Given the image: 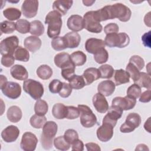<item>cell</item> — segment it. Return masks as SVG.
I'll return each instance as SVG.
<instances>
[{
  "mask_svg": "<svg viewBox=\"0 0 151 151\" xmlns=\"http://www.w3.org/2000/svg\"><path fill=\"white\" fill-rule=\"evenodd\" d=\"M106 20L118 18L122 22L128 21L132 15L129 8L122 3L106 5L102 8Z\"/></svg>",
  "mask_w": 151,
  "mask_h": 151,
  "instance_id": "6da1fadb",
  "label": "cell"
},
{
  "mask_svg": "<svg viewBox=\"0 0 151 151\" xmlns=\"http://www.w3.org/2000/svg\"><path fill=\"white\" fill-rule=\"evenodd\" d=\"M61 15L55 11L48 12L45 19V23L48 25L47 35L49 38H54L60 34L62 27Z\"/></svg>",
  "mask_w": 151,
  "mask_h": 151,
  "instance_id": "7a4b0ae2",
  "label": "cell"
},
{
  "mask_svg": "<svg viewBox=\"0 0 151 151\" xmlns=\"http://www.w3.org/2000/svg\"><path fill=\"white\" fill-rule=\"evenodd\" d=\"M58 126L54 121L47 122L42 127L41 135V142L42 147L45 150L52 148L53 139L57 134Z\"/></svg>",
  "mask_w": 151,
  "mask_h": 151,
  "instance_id": "3957f363",
  "label": "cell"
},
{
  "mask_svg": "<svg viewBox=\"0 0 151 151\" xmlns=\"http://www.w3.org/2000/svg\"><path fill=\"white\" fill-rule=\"evenodd\" d=\"M104 41L109 47L124 48L129 44L130 38L125 32L110 34L106 35Z\"/></svg>",
  "mask_w": 151,
  "mask_h": 151,
  "instance_id": "277c9868",
  "label": "cell"
},
{
  "mask_svg": "<svg viewBox=\"0 0 151 151\" xmlns=\"http://www.w3.org/2000/svg\"><path fill=\"white\" fill-rule=\"evenodd\" d=\"M23 89L33 99L38 100L44 94L43 85L39 81L32 79H27L23 83Z\"/></svg>",
  "mask_w": 151,
  "mask_h": 151,
  "instance_id": "5b68a950",
  "label": "cell"
},
{
  "mask_svg": "<svg viewBox=\"0 0 151 151\" xmlns=\"http://www.w3.org/2000/svg\"><path fill=\"white\" fill-rule=\"evenodd\" d=\"M77 107L80 110V121L83 127L86 128L92 127L97 123V117L88 106L79 104Z\"/></svg>",
  "mask_w": 151,
  "mask_h": 151,
  "instance_id": "8992f818",
  "label": "cell"
},
{
  "mask_svg": "<svg viewBox=\"0 0 151 151\" xmlns=\"http://www.w3.org/2000/svg\"><path fill=\"white\" fill-rule=\"evenodd\" d=\"M84 28L93 33H100L102 31L103 27L97 18L95 11L87 12L83 17Z\"/></svg>",
  "mask_w": 151,
  "mask_h": 151,
  "instance_id": "52a82bcc",
  "label": "cell"
},
{
  "mask_svg": "<svg viewBox=\"0 0 151 151\" xmlns=\"http://www.w3.org/2000/svg\"><path fill=\"white\" fill-rule=\"evenodd\" d=\"M141 122V117L139 114L136 113H129L126 117L125 122L121 125L120 130L124 133H130L140 126Z\"/></svg>",
  "mask_w": 151,
  "mask_h": 151,
  "instance_id": "ba28073f",
  "label": "cell"
},
{
  "mask_svg": "<svg viewBox=\"0 0 151 151\" xmlns=\"http://www.w3.org/2000/svg\"><path fill=\"white\" fill-rule=\"evenodd\" d=\"M19 39L16 35L8 37L1 41L0 52L2 55L6 54L13 55L15 50L18 47Z\"/></svg>",
  "mask_w": 151,
  "mask_h": 151,
  "instance_id": "9c48e42d",
  "label": "cell"
},
{
  "mask_svg": "<svg viewBox=\"0 0 151 151\" xmlns=\"http://www.w3.org/2000/svg\"><path fill=\"white\" fill-rule=\"evenodd\" d=\"M2 93L11 99L18 98L21 94V87L20 85L15 82L6 81L0 86Z\"/></svg>",
  "mask_w": 151,
  "mask_h": 151,
  "instance_id": "30bf717a",
  "label": "cell"
},
{
  "mask_svg": "<svg viewBox=\"0 0 151 151\" xmlns=\"http://www.w3.org/2000/svg\"><path fill=\"white\" fill-rule=\"evenodd\" d=\"M37 143L38 139L36 136L31 132H27L22 136L20 146L24 151H34L36 148Z\"/></svg>",
  "mask_w": 151,
  "mask_h": 151,
  "instance_id": "8fae6325",
  "label": "cell"
},
{
  "mask_svg": "<svg viewBox=\"0 0 151 151\" xmlns=\"http://www.w3.org/2000/svg\"><path fill=\"white\" fill-rule=\"evenodd\" d=\"M107 111L108 113L104 117L102 123H109L114 127L117 120L121 118L123 110L117 106L111 105Z\"/></svg>",
  "mask_w": 151,
  "mask_h": 151,
  "instance_id": "7c38bea8",
  "label": "cell"
},
{
  "mask_svg": "<svg viewBox=\"0 0 151 151\" xmlns=\"http://www.w3.org/2000/svg\"><path fill=\"white\" fill-rule=\"evenodd\" d=\"M38 9V1L25 0L21 6V11L24 16L31 18L36 16Z\"/></svg>",
  "mask_w": 151,
  "mask_h": 151,
  "instance_id": "4fadbf2b",
  "label": "cell"
},
{
  "mask_svg": "<svg viewBox=\"0 0 151 151\" xmlns=\"http://www.w3.org/2000/svg\"><path fill=\"white\" fill-rule=\"evenodd\" d=\"M136 104V100L134 98L126 96L124 97H116L112 101L111 105L117 106L123 110H129L132 109Z\"/></svg>",
  "mask_w": 151,
  "mask_h": 151,
  "instance_id": "5bb4252c",
  "label": "cell"
},
{
  "mask_svg": "<svg viewBox=\"0 0 151 151\" xmlns=\"http://www.w3.org/2000/svg\"><path fill=\"white\" fill-rule=\"evenodd\" d=\"M114 127L106 123H102L97 130V136L99 140L103 142H106L110 140L113 136Z\"/></svg>",
  "mask_w": 151,
  "mask_h": 151,
  "instance_id": "9a60e30c",
  "label": "cell"
},
{
  "mask_svg": "<svg viewBox=\"0 0 151 151\" xmlns=\"http://www.w3.org/2000/svg\"><path fill=\"white\" fill-rule=\"evenodd\" d=\"M19 134V129L14 125H10L5 128L1 132L2 139L6 143L15 142Z\"/></svg>",
  "mask_w": 151,
  "mask_h": 151,
  "instance_id": "2e32d148",
  "label": "cell"
},
{
  "mask_svg": "<svg viewBox=\"0 0 151 151\" xmlns=\"http://www.w3.org/2000/svg\"><path fill=\"white\" fill-rule=\"evenodd\" d=\"M93 104L97 112L105 113L109 108L108 102L103 94L97 93L93 97Z\"/></svg>",
  "mask_w": 151,
  "mask_h": 151,
  "instance_id": "e0dca14e",
  "label": "cell"
},
{
  "mask_svg": "<svg viewBox=\"0 0 151 151\" xmlns=\"http://www.w3.org/2000/svg\"><path fill=\"white\" fill-rule=\"evenodd\" d=\"M67 25L73 32H78L84 28V19L79 15H72L67 19Z\"/></svg>",
  "mask_w": 151,
  "mask_h": 151,
  "instance_id": "ac0fdd59",
  "label": "cell"
},
{
  "mask_svg": "<svg viewBox=\"0 0 151 151\" xmlns=\"http://www.w3.org/2000/svg\"><path fill=\"white\" fill-rule=\"evenodd\" d=\"M105 45L104 41L103 40L90 38L87 40L85 43V48L88 53L94 54L100 50L104 48Z\"/></svg>",
  "mask_w": 151,
  "mask_h": 151,
  "instance_id": "d6986e66",
  "label": "cell"
},
{
  "mask_svg": "<svg viewBox=\"0 0 151 151\" xmlns=\"http://www.w3.org/2000/svg\"><path fill=\"white\" fill-rule=\"evenodd\" d=\"M116 85L111 80H104L100 82L97 86L98 93L103 94L104 96H111L115 90Z\"/></svg>",
  "mask_w": 151,
  "mask_h": 151,
  "instance_id": "ffe728a7",
  "label": "cell"
},
{
  "mask_svg": "<svg viewBox=\"0 0 151 151\" xmlns=\"http://www.w3.org/2000/svg\"><path fill=\"white\" fill-rule=\"evenodd\" d=\"M10 73L12 77L20 81L26 80L28 77V73L27 69L22 65L15 64L10 69Z\"/></svg>",
  "mask_w": 151,
  "mask_h": 151,
  "instance_id": "44dd1931",
  "label": "cell"
},
{
  "mask_svg": "<svg viewBox=\"0 0 151 151\" xmlns=\"http://www.w3.org/2000/svg\"><path fill=\"white\" fill-rule=\"evenodd\" d=\"M24 44L25 48L28 51L35 52L41 48L42 42L38 37L28 36L24 40Z\"/></svg>",
  "mask_w": 151,
  "mask_h": 151,
  "instance_id": "7402d4cb",
  "label": "cell"
},
{
  "mask_svg": "<svg viewBox=\"0 0 151 151\" xmlns=\"http://www.w3.org/2000/svg\"><path fill=\"white\" fill-rule=\"evenodd\" d=\"M54 63L57 67L61 69L73 64L70 55L67 52H60L56 54L54 57Z\"/></svg>",
  "mask_w": 151,
  "mask_h": 151,
  "instance_id": "603a6c76",
  "label": "cell"
},
{
  "mask_svg": "<svg viewBox=\"0 0 151 151\" xmlns=\"http://www.w3.org/2000/svg\"><path fill=\"white\" fill-rule=\"evenodd\" d=\"M73 4V1L60 0L55 1L53 2L52 8L54 11L58 12L61 15H64L67 14V11L72 6Z\"/></svg>",
  "mask_w": 151,
  "mask_h": 151,
  "instance_id": "cb8c5ba5",
  "label": "cell"
},
{
  "mask_svg": "<svg viewBox=\"0 0 151 151\" xmlns=\"http://www.w3.org/2000/svg\"><path fill=\"white\" fill-rule=\"evenodd\" d=\"M83 77L86 85H90L94 81L100 78V74L99 69L94 67L87 68L83 73Z\"/></svg>",
  "mask_w": 151,
  "mask_h": 151,
  "instance_id": "d4e9b609",
  "label": "cell"
},
{
  "mask_svg": "<svg viewBox=\"0 0 151 151\" xmlns=\"http://www.w3.org/2000/svg\"><path fill=\"white\" fill-rule=\"evenodd\" d=\"M64 38L67 47L69 48H77L81 41V37L77 32H69L64 36Z\"/></svg>",
  "mask_w": 151,
  "mask_h": 151,
  "instance_id": "484cf974",
  "label": "cell"
},
{
  "mask_svg": "<svg viewBox=\"0 0 151 151\" xmlns=\"http://www.w3.org/2000/svg\"><path fill=\"white\" fill-rule=\"evenodd\" d=\"M113 78L116 86H119L123 84L129 83L130 81V76L129 73L123 69L114 70Z\"/></svg>",
  "mask_w": 151,
  "mask_h": 151,
  "instance_id": "4316f807",
  "label": "cell"
},
{
  "mask_svg": "<svg viewBox=\"0 0 151 151\" xmlns=\"http://www.w3.org/2000/svg\"><path fill=\"white\" fill-rule=\"evenodd\" d=\"M22 113L21 109L17 106H11L7 111L6 116L8 119L12 123H17L22 118Z\"/></svg>",
  "mask_w": 151,
  "mask_h": 151,
  "instance_id": "83f0119b",
  "label": "cell"
},
{
  "mask_svg": "<svg viewBox=\"0 0 151 151\" xmlns=\"http://www.w3.org/2000/svg\"><path fill=\"white\" fill-rule=\"evenodd\" d=\"M67 113V106L63 103L55 104L52 109V114L57 119H63L66 117Z\"/></svg>",
  "mask_w": 151,
  "mask_h": 151,
  "instance_id": "f1b7e54d",
  "label": "cell"
},
{
  "mask_svg": "<svg viewBox=\"0 0 151 151\" xmlns=\"http://www.w3.org/2000/svg\"><path fill=\"white\" fill-rule=\"evenodd\" d=\"M44 26L39 20H34L30 22L29 32L33 35L39 37L44 32Z\"/></svg>",
  "mask_w": 151,
  "mask_h": 151,
  "instance_id": "f546056e",
  "label": "cell"
},
{
  "mask_svg": "<svg viewBox=\"0 0 151 151\" xmlns=\"http://www.w3.org/2000/svg\"><path fill=\"white\" fill-rule=\"evenodd\" d=\"M70 58L76 66L83 65L87 60L86 55L81 51H77L70 55Z\"/></svg>",
  "mask_w": 151,
  "mask_h": 151,
  "instance_id": "4dcf8cb0",
  "label": "cell"
},
{
  "mask_svg": "<svg viewBox=\"0 0 151 151\" xmlns=\"http://www.w3.org/2000/svg\"><path fill=\"white\" fill-rule=\"evenodd\" d=\"M36 73L39 78L42 80H48L52 75V68L48 65L43 64L40 65L36 71Z\"/></svg>",
  "mask_w": 151,
  "mask_h": 151,
  "instance_id": "1f68e13d",
  "label": "cell"
},
{
  "mask_svg": "<svg viewBox=\"0 0 151 151\" xmlns=\"http://www.w3.org/2000/svg\"><path fill=\"white\" fill-rule=\"evenodd\" d=\"M151 78L150 75L145 72L140 73L139 79L134 82L140 87H144L147 90L151 89Z\"/></svg>",
  "mask_w": 151,
  "mask_h": 151,
  "instance_id": "d6a6232c",
  "label": "cell"
},
{
  "mask_svg": "<svg viewBox=\"0 0 151 151\" xmlns=\"http://www.w3.org/2000/svg\"><path fill=\"white\" fill-rule=\"evenodd\" d=\"M14 57L17 61L27 62L29 59V53L27 48L18 46L14 52Z\"/></svg>",
  "mask_w": 151,
  "mask_h": 151,
  "instance_id": "836d02e7",
  "label": "cell"
},
{
  "mask_svg": "<svg viewBox=\"0 0 151 151\" xmlns=\"http://www.w3.org/2000/svg\"><path fill=\"white\" fill-rule=\"evenodd\" d=\"M4 16L9 21L18 20L21 16V12L16 8H8L3 11Z\"/></svg>",
  "mask_w": 151,
  "mask_h": 151,
  "instance_id": "e575fe53",
  "label": "cell"
},
{
  "mask_svg": "<svg viewBox=\"0 0 151 151\" xmlns=\"http://www.w3.org/2000/svg\"><path fill=\"white\" fill-rule=\"evenodd\" d=\"M48 110L47 103L42 99H38L34 105V111L35 114L40 116H45Z\"/></svg>",
  "mask_w": 151,
  "mask_h": 151,
  "instance_id": "d590c367",
  "label": "cell"
},
{
  "mask_svg": "<svg viewBox=\"0 0 151 151\" xmlns=\"http://www.w3.org/2000/svg\"><path fill=\"white\" fill-rule=\"evenodd\" d=\"M47 122V119L45 116H40L37 114L31 116L29 120L30 124L35 129L42 128Z\"/></svg>",
  "mask_w": 151,
  "mask_h": 151,
  "instance_id": "8d00e7d4",
  "label": "cell"
},
{
  "mask_svg": "<svg viewBox=\"0 0 151 151\" xmlns=\"http://www.w3.org/2000/svg\"><path fill=\"white\" fill-rule=\"evenodd\" d=\"M69 84L71 87L72 88L76 90H79L83 88L85 86H86L85 80L83 77V76L75 75L70 81Z\"/></svg>",
  "mask_w": 151,
  "mask_h": 151,
  "instance_id": "74e56055",
  "label": "cell"
},
{
  "mask_svg": "<svg viewBox=\"0 0 151 151\" xmlns=\"http://www.w3.org/2000/svg\"><path fill=\"white\" fill-rule=\"evenodd\" d=\"M53 143L55 147L61 151L67 150L71 146V145L65 140L64 136H60L55 138Z\"/></svg>",
  "mask_w": 151,
  "mask_h": 151,
  "instance_id": "f35d334b",
  "label": "cell"
},
{
  "mask_svg": "<svg viewBox=\"0 0 151 151\" xmlns=\"http://www.w3.org/2000/svg\"><path fill=\"white\" fill-rule=\"evenodd\" d=\"M51 45L52 48L56 51H61L67 48L65 39L63 37H57L52 38Z\"/></svg>",
  "mask_w": 151,
  "mask_h": 151,
  "instance_id": "ab89813d",
  "label": "cell"
},
{
  "mask_svg": "<svg viewBox=\"0 0 151 151\" xmlns=\"http://www.w3.org/2000/svg\"><path fill=\"white\" fill-rule=\"evenodd\" d=\"M98 69L100 74V78H111L114 71L113 67L109 64L102 65Z\"/></svg>",
  "mask_w": 151,
  "mask_h": 151,
  "instance_id": "60d3db41",
  "label": "cell"
},
{
  "mask_svg": "<svg viewBox=\"0 0 151 151\" xmlns=\"http://www.w3.org/2000/svg\"><path fill=\"white\" fill-rule=\"evenodd\" d=\"M16 30L21 34H27L29 32L30 22L27 19H18L16 23Z\"/></svg>",
  "mask_w": 151,
  "mask_h": 151,
  "instance_id": "b9f144b4",
  "label": "cell"
},
{
  "mask_svg": "<svg viewBox=\"0 0 151 151\" xmlns=\"http://www.w3.org/2000/svg\"><path fill=\"white\" fill-rule=\"evenodd\" d=\"M0 29L1 33L11 34L16 29V24L11 21H4L0 24Z\"/></svg>",
  "mask_w": 151,
  "mask_h": 151,
  "instance_id": "7bdbcfd3",
  "label": "cell"
},
{
  "mask_svg": "<svg viewBox=\"0 0 151 151\" xmlns=\"http://www.w3.org/2000/svg\"><path fill=\"white\" fill-rule=\"evenodd\" d=\"M75 70L76 65L74 64H72L66 67L62 68L61 74L65 80L69 81L76 75Z\"/></svg>",
  "mask_w": 151,
  "mask_h": 151,
  "instance_id": "ee69618b",
  "label": "cell"
},
{
  "mask_svg": "<svg viewBox=\"0 0 151 151\" xmlns=\"http://www.w3.org/2000/svg\"><path fill=\"white\" fill-rule=\"evenodd\" d=\"M109 53L105 48H102L94 54V59L98 64H103L107 61Z\"/></svg>",
  "mask_w": 151,
  "mask_h": 151,
  "instance_id": "f6af8a7d",
  "label": "cell"
},
{
  "mask_svg": "<svg viewBox=\"0 0 151 151\" xmlns=\"http://www.w3.org/2000/svg\"><path fill=\"white\" fill-rule=\"evenodd\" d=\"M126 71L129 73L130 77L134 82H136L139 78L140 71L139 69L131 63H129L126 66Z\"/></svg>",
  "mask_w": 151,
  "mask_h": 151,
  "instance_id": "bcb514c9",
  "label": "cell"
},
{
  "mask_svg": "<svg viewBox=\"0 0 151 151\" xmlns=\"http://www.w3.org/2000/svg\"><path fill=\"white\" fill-rule=\"evenodd\" d=\"M141 94V87H140L136 83L131 85L127 90V96L137 99L140 97Z\"/></svg>",
  "mask_w": 151,
  "mask_h": 151,
  "instance_id": "7dc6e473",
  "label": "cell"
},
{
  "mask_svg": "<svg viewBox=\"0 0 151 151\" xmlns=\"http://www.w3.org/2000/svg\"><path fill=\"white\" fill-rule=\"evenodd\" d=\"M64 139L70 145L78 139V134L76 130L74 129L67 130L64 134Z\"/></svg>",
  "mask_w": 151,
  "mask_h": 151,
  "instance_id": "c3c4849f",
  "label": "cell"
},
{
  "mask_svg": "<svg viewBox=\"0 0 151 151\" xmlns=\"http://www.w3.org/2000/svg\"><path fill=\"white\" fill-rule=\"evenodd\" d=\"M129 63H131L134 65L139 71L142 70L145 66V61L144 60L137 55H134L132 56L129 59Z\"/></svg>",
  "mask_w": 151,
  "mask_h": 151,
  "instance_id": "681fc988",
  "label": "cell"
},
{
  "mask_svg": "<svg viewBox=\"0 0 151 151\" xmlns=\"http://www.w3.org/2000/svg\"><path fill=\"white\" fill-rule=\"evenodd\" d=\"M63 87V82L60 81L59 80L54 79L49 84V90L52 93H58L60 92V90Z\"/></svg>",
  "mask_w": 151,
  "mask_h": 151,
  "instance_id": "f907efd6",
  "label": "cell"
},
{
  "mask_svg": "<svg viewBox=\"0 0 151 151\" xmlns=\"http://www.w3.org/2000/svg\"><path fill=\"white\" fill-rule=\"evenodd\" d=\"M80 116V110L78 107L73 106H67V113L65 119L73 120L77 119Z\"/></svg>",
  "mask_w": 151,
  "mask_h": 151,
  "instance_id": "816d5d0a",
  "label": "cell"
},
{
  "mask_svg": "<svg viewBox=\"0 0 151 151\" xmlns=\"http://www.w3.org/2000/svg\"><path fill=\"white\" fill-rule=\"evenodd\" d=\"M72 93V88L70 85L67 83H63V87L59 92V95L63 98L69 97Z\"/></svg>",
  "mask_w": 151,
  "mask_h": 151,
  "instance_id": "f5cc1de1",
  "label": "cell"
},
{
  "mask_svg": "<svg viewBox=\"0 0 151 151\" xmlns=\"http://www.w3.org/2000/svg\"><path fill=\"white\" fill-rule=\"evenodd\" d=\"M15 60L13 55L6 54L2 55L1 58V64L5 67H9L14 64Z\"/></svg>",
  "mask_w": 151,
  "mask_h": 151,
  "instance_id": "db71d44e",
  "label": "cell"
},
{
  "mask_svg": "<svg viewBox=\"0 0 151 151\" xmlns=\"http://www.w3.org/2000/svg\"><path fill=\"white\" fill-rule=\"evenodd\" d=\"M119 31V27L116 23H109L107 24L104 28V32L106 35L110 34L117 33Z\"/></svg>",
  "mask_w": 151,
  "mask_h": 151,
  "instance_id": "11a10c76",
  "label": "cell"
},
{
  "mask_svg": "<svg viewBox=\"0 0 151 151\" xmlns=\"http://www.w3.org/2000/svg\"><path fill=\"white\" fill-rule=\"evenodd\" d=\"M151 100V91L147 90L141 93L139 97V101L142 103H147Z\"/></svg>",
  "mask_w": 151,
  "mask_h": 151,
  "instance_id": "9f6ffc18",
  "label": "cell"
},
{
  "mask_svg": "<svg viewBox=\"0 0 151 151\" xmlns=\"http://www.w3.org/2000/svg\"><path fill=\"white\" fill-rule=\"evenodd\" d=\"M71 146H72V150L73 151H83L84 150V143L78 139L74 141Z\"/></svg>",
  "mask_w": 151,
  "mask_h": 151,
  "instance_id": "6f0895ef",
  "label": "cell"
},
{
  "mask_svg": "<svg viewBox=\"0 0 151 151\" xmlns=\"http://www.w3.org/2000/svg\"><path fill=\"white\" fill-rule=\"evenodd\" d=\"M150 33L151 31H149L145 33L142 36V41L143 42V44L147 47L150 48Z\"/></svg>",
  "mask_w": 151,
  "mask_h": 151,
  "instance_id": "680465c9",
  "label": "cell"
},
{
  "mask_svg": "<svg viewBox=\"0 0 151 151\" xmlns=\"http://www.w3.org/2000/svg\"><path fill=\"white\" fill-rule=\"evenodd\" d=\"M86 149L88 151H100L101 148L100 147L99 145L97 143L90 142L87 143L86 144Z\"/></svg>",
  "mask_w": 151,
  "mask_h": 151,
  "instance_id": "91938a15",
  "label": "cell"
},
{
  "mask_svg": "<svg viewBox=\"0 0 151 151\" xmlns=\"http://www.w3.org/2000/svg\"><path fill=\"white\" fill-rule=\"evenodd\" d=\"M150 117H149L148 119L145 122V123L144 124V128L149 133H150Z\"/></svg>",
  "mask_w": 151,
  "mask_h": 151,
  "instance_id": "94428289",
  "label": "cell"
},
{
  "mask_svg": "<svg viewBox=\"0 0 151 151\" xmlns=\"http://www.w3.org/2000/svg\"><path fill=\"white\" fill-rule=\"evenodd\" d=\"M149 150V148L147 147V146H146L145 144H139L137 146L135 150Z\"/></svg>",
  "mask_w": 151,
  "mask_h": 151,
  "instance_id": "6125c7cd",
  "label": "cell"
},
{
  "mask_svg": "<svg viewBox=\"0 0 151 151\" xmlns=\"http://www.w3.org/2000/svg\"><path fill=\"white\" fill-rule=\"evenodd\" d=\"M150 12H149L148 14H147L145 17V19H147V21H145V23L146 25H147L148 27H150Z\"/></svg>",
  "mask_w": 151,
  "mask_h": 151,
  "instance_id": "be15d7a7",
  "label": "cell"
},
{
  "mask_svg": "<svg viewBox=\"0 0 151 151\" xmlns=\"http://www.w3.org/2000/svg\"><path fill=\"white\" fill-rule=\"evenodd\" d=\"M95 2V1H83V3L84 4V5L87 6H91Z\"/></svg>",
  "mask_w": 151,
  "mask_h": 151,
  "instance_id": "e7e4bbea",
  "label": "cell"
}]
</instances>
